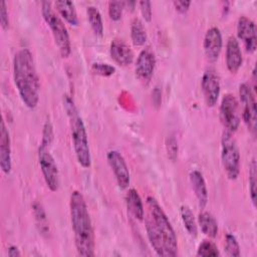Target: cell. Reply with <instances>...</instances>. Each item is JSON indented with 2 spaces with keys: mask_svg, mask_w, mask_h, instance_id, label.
<instances>
[{
  "mask_svg": "<svg viewBox=\"0 0 257 257\" xmlns=\"http://www.w3.org/2000/svg\"><path fill=\"white\" fill-rule=\"evenodd\" d=\"M145 224L148 239L157 255L175 257L178 254V240L176 233L158 201L149 196L147 198V212Z\"/></svg>",
  "mask_w": 257,
  "mask_h": 257,
  "instance_id": "obj_1",
  "label": "cell"
},
{
  "mask_svg": "<svg viewBox=\"0 0 257 257\" xmlns=\"http://www.w3.org/2000/svg\"><path fill=\"white\" fill-rule=\"evenodd\" d=\"M13 79L23 103L28 108L36 107L40 83L32 53L28 48H21L14 55Z\"/></svg>",
  "mask_w": 257,
  "mask_h": 257,
  "instance_id": "obj_2",
  "label": "cell"
},
{
  "mask_svg": "<svg viewBox=\"0 0 257 257\" xmlns=\"http://www.w3.org/2000/svg\"><path fill=\"white\" fill-rule=\"evenodd\" d=\"M69 211L74 245L78 255L84 257L94 256V234L88 209L83 195L73 191L70 195Z\"/></svg>",
  "mask_w": 257,
  "mask_h": 257,
  "instance_id": "obj_3",
  "label": "cell"
},
{
  "mask_svg": "<svg viewBox=\"0 0 257 257\" xmlns=\"http://www.w3.org/2000/svg\"><path fill=\"white\" fill-rule=\"evenodd\" d=\"M64 107L69 117L71 139L76 160L82 168L87 169L91 166V156L85 125L72 99L67 95L64 97Z\"/></svg>",
  "mask_w": 257,
  "mask_h": 257,
  "instance_id": "obj_4",
  "label": "cell"
},
{
  "mask_svg": "<svg viewBox=\"0 0 257 257\" xmlns=\"http://www.w3.org/2000/svg\"><path fill=\"white\" fill-rule=\"evenodd\" d=\"M41 13L47 26L50 28L54 41L59 49L60 55L64 58L68 57L71 52V44L67 29L61 18L53 11L50 1L41 3Z\"/></svg>",
  "mask_w": 257,
  "mask_h": 257,
  "instance_id": "obj_5",
  "label": "cell"
},
{
  "mask_svg": "<svg viewBox=\"0 0 257 257\" xmlns=\"http://www.w3.org/2000/svg\"><path fill=\"white\" fill-rule=\"evenodd\" d=\"M221 160L229 179H237L240 172V153L232 133L225 131L221 139Z\"/></svg>",
  "mask_w": 257,
  "mask_h": 257,
  "instance_id": "obj_6",
  "label": "cell"
},
{
  "mask_svg": "<svg viewBox=\"0 0 257 257\" xmlns=\"http://www.w3.org/2000/svg\"><path fill=\"white\" fill-rule=\"evenodd\" d=\"M38 161L48 189L52 192L57 191L59 188V173L48 146L40 144L38 149Z\"/></svg>",
  "mask_w": 257,
  "mask_h": 257,
  "instance_id": "obj_7",
  "label": "cell"
},
{
  "mask_svg": "<svg viewBox=\"0 0 257 257\" xmlns=\"http://www.w3.org/2000/svg\"><path fill=\"white\" fill-rule=\"evenodd\" d=\"M239 96L240 100L243 106V112H242V117L247 125L248 130L252 133L253 136H255L256 133V121H257V116H256V100L254 93L247 83H242L239 86Z\"/></svg>",
  "mask_w": 257,
  "mask_h": 257,
  "instance_id": "obj_8",
  "label": "cell"
},
{
  "mask_svg": "<svg viewBox=\"0 0 257 257\" xmlns=\"http://www.w3.org/2000/svg\"><path fill=\"white\" fill-rule=\"evenodd\" d=\"M220 119L226 131L230 133L237 131L239 127L240 115L238 101L231 93L225 94L221 100Z\"/></svg>",
  "mask_w": 257,
  "mask_h": 257,
  "instance_id": "obj_9",
  "label": "cell"
},
{
  "mask_svg": "<svg viewBox=\"0 0 257 257\" xmlns=\"http://www.w3.org/2000/svg\"><path fill=\"white\" fill-rule=\"evenodd\" d=\"M106 158H107L109 167L113 172V175L115 177L118 187L121 190L126 189L131 182V175H130L128 167L123 157L119 152L112 150L107 153Z\"/></svg>",
  "mask_w": 257,
  "mask_h": 257,
  "instance_id": "obj_10",
  "label": "cell"
},
{
  "mask_svg": "<svg viewBox=\"0 0 257 257\" xmlns=\"http://www.w3.org/2000/svg\"><path fill=\"white\" fill-rule=\"evenodd\" d=\"M202 92L208 106H214L220 95V79L214 69H208L203 74L201 81Z\"/></svg>",
  "mask_w": 257,
  "mask_h": 257,
  "instance_id": "obj_11",
  "label": "cell"
},
{
  "mask_svg": "<svg viewBox=\"0 0 257 257\" xmlns=\"http://www.w3.org/2000/svg\"><path fill=\"white\" fill-rule=\"evenodd\" d=\"M155 66H156V56L154 51L150 47L144 48L140 52L136 61L135 72L137 77L145 83L149 82L154 74Z\"/></svg>",
  "mask_w": 257,
  "mask_h": 257,
  "instance_id": "obj_12",
  "label": "cell"
},
{
  "mask_svg": "<svg viewBox=\"0 0 257 257\" xmlns=\"http://www.w3.org/2000/svg\"><path fill=\"white\" fill-rule=\"evenodd\" d=\"M237 35L245 45L247 52L253 53L256 50V26L255 23L246 16H241L237 22Z\"/></svg>",
  "mask_w": 257,
  "mask_h": 257,
  "instance_id": "obj_13",
  "label": "cell"
},
{
  "mask_svg": "<svg viewBox=\"0 0 257 257\" xmlns=\"http://www.w3.org/2000/svg\"><path fill=\"white\" fill-rule=\"evenodd\" d=\"M222 34L218 27H211L204 37V51L207 59L211 62H215L220 55L222 49Z\"/></svg>",
  "mask_w": 257,
  "mask_h": 257,
  "instance_id": "obj_14",
  "label": "cell"
},
{
  "mask_svg": "<svg viewBox=\"0 0 257 257\" xmlns=\"http://www.w3.org/2000/svg\"><path fill=\"white\" fill-rule=\"evenodd\" d=\"M243 62L242 52L238 40L230 36L226 45V65L231 73H237Z\"/></svg>",
  "mask_w": 257,
  "mask_h": 257,
  "instance_id": "obj_15",
  "label": "cell"
},
{
  "mask_svg": "<svg viewBox=\"0 0 257 257\" xmlns=\"http://www.w3.org/2000/svg\"><path fill=\"white\" fill-rule=\"evenodd\" d=\"M0 167L4 174H9L11 172L12 163H11V146H10V137L9 132L4 123V120L1 121L0 128Z\"/></svg>",
  "mask_w": 257,
  "mask_h": 257,
  "instance_id": "obj_16",
  "label": "cell"
},
{
  "mask_svg": "<svg viewBox=\"0 0 257 257\" xmlns=\"http://www.w3.org/2000/svg\"><path fill=\"white\" fill-rule=\"evenodd\" d=\"M109 53L111 58L119 65H130L134 60L132 48L121 39H113L110 43Z\"/></svg>",
  "mask_w": 257,
  "mask_h": 257,
  "instance_id": "obj_17",
  "label": "cell"
},
{
  "mask_svg": "<svg viewBox=\"0 0 257 257\" xmlns=\"http://www.w3.org/2000/svg\"><path fill=\"white\" fill-rule=\"evenodd\" d=\"M190 182L192 185V189L195 193V196L198 200L199 207L201 209L205 208L208 203V190L202 173L199 172L198 170L192 171L190 173Z\"/></svg>",
  "mask_w": 257,
  "mask_h": 257,
  "instance_id": "obj_18",
  "label": "cell"
},
{
  "mask_svg": "<svg viewBox=\"0 0 257 257\" xmlns=\"http://www.w3.org/2000/svg\"><path fill=\"white\" fill-rule=\"evenodd\" d=\"M125 204L130 213L139 221H143L145 217V208L143 201L135 189H130L125 195Z\"/></svg>",
  "mask_w": 257,
  "mask_h": 257,
  "instance_id": "obj_19",
  "label": "cell"
},
{
  "mask_svg": "<svg viewBox=\"0 0 257 257\" xmlns=\"http://www.w3.org/2000/svg\"><path fill=\"white\" fill-rule=\"evenodd\" d=\"M54 5L61 15V17L70 25L77 26L78 25V18L76 14V10L74 7L73 2L67 0H61L54 2Z\"/></svg>",
  "mask_w": 257,
  "mask_h": 257,
  "instance_id": "obj_20",
  "label": "cell"
},
{
  "mask_svg": "<svg viewBox=\"0 0 257 257\" xmlns=\"http://www.w3.org/2000/svg\"><path fill=\"white\" fill-rule=\"evenodd\" d=\"M198 224L202 232L210 238H215L218 235V224L216 219L208 212H202L198 217Z\"/></svg>",
  "mask_w": 257,
  "mask_h": 257,
  "instance_id": "obj_21",
  "label": "cell"
},
{
  "mask_svg": "<svg viewBox=\"0 0 257 257\" xmlns=\"http://www.w3.org/2000/svg\"><path fill=\"white\" fill-rule=\"evenodd\" d=\"M86 14L92 31L96 36L101 37L103 34V23L99 10L94 6H88L86 8Z\"/></svg>",
  "mask_w": 257,
  "mask_h": 257,
  "instance_id": "obj_22",
  "label": "cell"
},
{
  "mask_svg": "<svg viewBox=\"0 0 257 257\" xmlns=\"http://www.w3.org/2000/svg\"><path fill=\"white\" fill-rule=\"evenodd\" d=\"M131 38L135 46H142L147 41L148 36H147L146 28L144 27L143 22L138 18L134 19V21L132 22Z\"/></svg>",
  "mask_w": 257,
  "mask_h": 257,
  "instance_id": "obj_23",
  "label": "cell"
},
{
  "mask_svg": "<svg viewBox=\"0 0 257 257\" xmlns=\"http://www.w3.org/2000/svg\"><path fill=\"white\" fill-rule=\"evenodd\" d=\"M180 214H181L183 224H184L186 230L188 231V233L192 237H196L198 234V226H197L194 214L191 211V209L188 206L183 205L180 208Z\"/></svg>",
  "mask_w": 257,
  "mask_h": 257,
  "instance_id": "obj_24",
  "label": "cell"
},
{
  "mask_svg": "<svg viewBox=\"0 0 257 257\" xmlns=\"http://www.w3.org/2000/svg\"><path fill=\"white\" fill-rule=\"evenodd\" d=\"M219 250L218 247L209 240H204L198 247L197 250V256H203V257H216L219 256Z\"/></svg>",
  "mask_w": 257,
  "mask_h": 257,
  "instance_id": "obj_25",
  "label": "cell"
},
{
  "mask_svg": "<svg viewBox=\"0 0 257 257\" xmlns=\"http://www.w3.org/2000/svg\"><path fill=\"white\" fill-rule=\"evenodd\" d=\"M256 185H257V172H256V163L255 160L252 161L249 172V191L250 198L253 205H256Z\"/></svg>",
  "mask_w": 257,
  "mask_h": 257,
  "instance_id": "obj_26",
  "label": "cell"
},
{
  "mask_svg": "<svg viewBox=\"0 0 257 257\" xmlns=\"http://www.w3.org/2000/svg\"><path fill=\"white\" fill-rule=\"evenodd\" d=\"M225 250L227 255L238 257L240 256V247L237 239L232 234H227L225 238Z\"/></svg>",
  "mask_w": 257,
  "mask_h": 257,
  "instance_id": "obj_27",
  "label": "cell"
},
{
  "mask_svg": "<svg viewBox=\"0 0 257 257\" xmlns=\"http://www.w3.org/2000/svg\"><path fill=\"white\" fill-rule=\"evenodd\" d=\"M125 7V2L123 1H110L108 2V15L113 21H118L121 18L122 11Z\"/></svg>",
  "mask_w": 257,
  "mask_h": 257,
  "instance_id": "obj_28",
  "label": "cell"
},
{
  "mask_svg": "<svg viewBox=\"0 0 257 257\" xmlns=\"http://www.w3.org/2000/svg\"><path fill=\"white\" fill-rule=\"evenodd\" d=\"M33 211H34V215H35V219L37 221V224L40 227V231L42 233L47 232L48 226H47L46 215H45V212H44L43 208L41 207V205L38 204V203L34 204L33 205Z\"/></svg>",
  "mask_w": 257,
  "mask_h": 257,
  "instance_id": "obj_29",
  "label": "cell"
},
{
  "mask_svg": "<svg viewBox=\"0 0 257 257\" xmlns=\"http://www.w3.org/2000/svg\"><path fill=\"white\" fill-rule=\"evenodd\" d=\"M91 69L95 74L101 75V76H110L114 73L115 68L107 63L102 62H94L91 65Z\"/></svg>",
  "mask_w": 257,
  "mask_h": 257,
  "instance_id": "obj_30",
  "label": "cell"
},
{
  "mask_svg": "<svg viewBox=\"0 0 257 257\" xmlns=\"http://www.w3.org/2000/svg\"><path fill=\"white\" fill-rule=\"evenodd\" d=\"M166 149H167L169 159H171L172 161H175L178 156V143H177V140L175 139V137L171 136L167 139Z\"/></svg>",
  "mask_w": 257,
  "mask_h": 257,
  "instance_id": "obj_31",
  "label": "cell"
},
{
  "mask_svg": "<svg viewBox=\"0 0 257 257\" xmlns=\"http://www.w3.org/2000/svg\"><path fill=\"white\" fill-rule=\"evenodd\" d=\"M53 140V130H52V124L49 120H46L43 126V133H42V140L41 144L45 146H50Z\"/></svg>",
  "mask_w": 257,
  "mask_h": 257,
  "instance_id": "obj_32",
  "label": "cell"
},
{
  "mask_svg": "<svg viewBox=\"0 0 257 257\" xmlns=\"http://www.w3.org/2000/svg\"><path fill=\"white\" fill-rule=\"evenodd\" d=\"M0 24L3 30H7L9 28L8 10L5 1L0 2Z\"/></svg>",
  "mask_w": 257,
  "mask_h": 257,
  "instance_id": "obj_33",
  "label": "cell"
},
{
  "mask_svg": "<svg viewBox=\"0 0 257 257\" xmlns=\"http://www.w3.org/2000/svg\"><path fill=\"white\" fill-rule=\"evenodd\" d=\"M139 4H140V10L143 18L146 21L150 22L152 20V15H153L152 3L150 1H141Z\"/></svg>",
  "mask_w": 257,
  "mask_h": 257,
  "instance_id": "obj_34",
  "label": "cell"
},
{
  "mask_svg": "<svg viewBox=\"0 0 257 257\" xmlns=\"http://www.w3.org/2000/svg\"><path fill=\"white\" fill-rule=\"evenodd\" d=\"M174 6L176 8V10L181 13V14H185L189 8H190V5H191V1H184V0H181V1H174Z\"/></svg>",
  "mask_w": 257,
  "mask_h": 257,
  "instance_id": "obj_35",
  "label": "cell"
},
{
  "mask_svg": "<svg viewBox=\"0 0 257 257\" xmlns=\"http://www.w3.org/2000/svg\"><path fill=\"white\" fill-rule=\"evenodd\" d=\"M8 256H11V257H18L20 256V251L19 249L16 247V246H10L8 248Z\"/></svg>",
  "mask_w": 257,
  "mask_h": 257,
  "instance_id": "obj_36",
  "label": "cell"
}]
</instances>
